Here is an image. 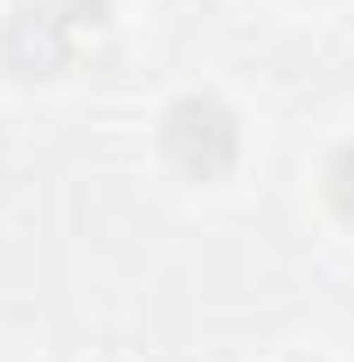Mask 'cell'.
Listing matches in <instances>:
<instances>
[{"instance_id":"6da1fadb","label":"cell","mask_w":354,"mask_h":362,"mask_svg":"<svg viewBox=\"0 0 354 362\" xmlns=\"http://www.w3.org/2000/svg\"><path fill=\"white\" fill-rule=\"evenodd\" d=\"M160 146H167V160H174L181 175L216 181L236 160V119L222 112L216 98H181L174 112H167V126H160Z\"/></svg>"},{"instance_id":"7a4b0ae2","label":"cell","mask_w":354,"mask_h":362,"mask_svg":"<svg viewBox=\"0 0 354 362\" xmlns=\"http://www.w3.org/2000/svg\"><path fill=\"white\" fill-rule=\"evenodd\" d=\"M7 70H21V77H56L63 63H70V21L56 14V7H21L14 21H7Z\"/></svg>"},{"instance_id":"3957f363","label":"cell","mask_w":354,"mask_h":362,"mask_svg":"<svg viewBox=\"0 0 354 362\" xmlns=\"http://www.w3.org/2000/svg\"><path fill=\"white\" fill-rule=\"evenodd\" d=\"M326 195H334V209L354 223V139L334 153V168H326Z\"/></svg>"},{"instance_id":"277c9868","label":"cell","mask_w":354,"mask_h":362,"mask_svg":"<svg viewBox=\"0 0 354 362\" xmlns=\"http://www.w3.org/2000/svg\"><path fill=\"white\" fill-rule=\"evenodd\" d=\"M49 7H56L63 21H97V14H104L111 0H49Z\"/></svg>"}]
</instances>
